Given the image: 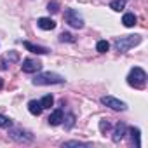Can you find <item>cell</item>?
<instances>
[{
  "label": "cell",
  "mask_w": 148,
  "mask_h": 148,
  "mask_svg": "<svg viewBox=\"0 0 148 148\" xmlns=\"http://www.w3.org/2000/svg\"><path fill=\"white\" fill-rule=\"evenodd\" d=\"M64 77L54 71H45V73H38L33 77V86H56V84H64Z\"/></svg>",
  "instance_id": "cell-1"
},
{
  "label": "cell",
  "mask_w": 148,
  "mask_h": 148,
  "mask_svg": "<svg viewBox=\"0 0 148 148\" xmlns=\"http://www.w3.org/2000/svg\"><path fill=\"white\" fill-rule=\"evenodd\" d=\"M146 80H148V77H146V71L143 68H139V66L131 68L129 75H127V84L131 87H134V89H145L146 87Z\"/></svg>",
  "instance_id": "cell-2"
},
{
  "label": "cell",
  "mask_w": 148,
  "mask_h": 148,
  "mask_svg": "<svg viewBox=\"0 0 148 148\" xmlns=\"http://www.w3.org/2000/svg\"><path fill=\"white\" fill-rule=\"evenodd\" d=\"M113 44H115V49L119 52H127L132 47H136L138 44H141V35H124V37H117Z\"/></svg>",
  "instance_id": "cell-3"
},
{
  "label": "cell",
  "mask_w": 148,
  "mask_h": 148,
  "mask_svg": "<svg viewBox=\"0 0 148 148\" xmlns=\"http://www.w3.org/2000/svg\"><path fill=\"white\" fill-rule=\"evenodd\" d=\"M63 18H64V23H68L71 28H77V30L84 28V18L75 9H66Z\"/></svg>",
  "instance_id": "cell-4"
},
{
  "label": "cell",
  "mask_w": 148,
  "mask_h": 148,
  "mask_svg": "<svg viewBox=\"0 0 148 148\" xmlns=\"http://www.w3.org/2000/svg\"><path fill=\"white\" fill-rule=\"evenodd\" d=\"M101 105L108 106L113 112H125L127 110V105L124 101H120L119 98H115V96H103L101 98Z\"/></svg>",
  "instance_id": "cell-5"
},
{
  "label": "cell",
  "mask_w": 148,
  "mask_h": 148,
  "mask_svg": "<svg viewBox=\"0 0 148 148\" xmlns=\"http://www.w3.org/2000/svg\"><path fill=\"white\" fill-rule=\"evenodd\" d=\"M9 136H11L16 143H23V145H28V143L33 141V134H30L28 131H23V129H19V127H16V129H11V127H9Z\"/></svg>",
  "instance_id": "cell-6"
},
{
  "label": "cell",
  "mask_w": 148,
  "mask_h": 148,
  "mask_svg": "<svg viewBox=\"0 0 148 148\" xmlns=\"http://www.w3.org/2000/svg\"><path fill=\"white\" fill-rule=\"evenodd\" d=\"M21 70L25 73H37V71L42 70V63L38 59H35V58H26V59H23Z\"/></svg>",
  "instance_id": "cell-7"
},
{
  "label": "cell",
  "mask_w": 148,
  "mask_h": 148,
  "mask_svg": "<svg viewBox=\"0 0 148 148\" xmlns=\"http://www.w3.org/2000/svg\"><path fill=\"white\" fill-rule=\"evenodd\" d=\"M125 132H127V125H125L124 122H119V124L115 125V129H113V136H112L113 143H120L122 138L125 136Z\"/></svg>",
  "instance_id": "cell-8"
},
{
  "label": "cell",
  "mask_w": 148,
  "mask_h": 148,
  "mask_svg": "<svg viewBox=\"0 0 148 148\" xmlns=\"http://www.w3.org/2000/svg\"><path fill=\"white\" fill-rule=\"evenodd\" d=\"M11 61H19V54H18L16 51H11L9 54H5V56L0 58V68H2V70H7V66L11 64Z\"/></svg>",
  "instance_id": "cell-9"
},
{
  "label": "cell",
  "mask_w": 148,
  "mask_h": 148,
  "mask_svg": "<svg viewBox=\"0 0 148 148\" xmlns=\"http://www.w3.org/2000/svg\"><path fill=\"white\" fill-rule=\"evenodd\" d=\"M37 26L40 30H44V32H51V30L56 28V21L51 19V18H38L37 19Z\"/></svg>",
  "instance_id": "cell-10"
},
{
  "label": "cell",
  "mask_w": 148,
  "mask_h": 148,
  "mask_svg": "<svg viewBox=\"0 0 148 148\" xmlns=\"http://www.w3.org/2000/svg\"><path fill=\"white\" fill-rule=\"evenodd\" d=\"M23 45H25L26 51H30V52H33V54H47V52H49L47 47H44V45H37V44H32V42H28V40H25Z\"/></svg>",
  "instance_id": "cell-11"
},
{
  "label": "cell",
  "mask_w": 148,
  "mask_h": 148,
  "mask_svg": "<svg viewBox=\"0 0 148 148\" xmlns=\"http://www.w3.org/2000/svg\"><path fill=\"white\" fill-rule=\"evenodd\" d=\"M63 119H64V113H63L61 108H58L49 115L47 120H49V125H59V124H63Z\"/></svg>",
  "instance_id": "cell-12"
},
{
  "label": "cell",
  "mask_w": 148,
  "mask_h": 148,
  "mask_svg": "<svg viewBox=\"0 0 148 148\" xmlns=\"http://www.w3.org/2000/svg\"><path fill=\"white\" fill-rule=\"evenodd\" d=\"M136 23H138V18H136L132 12H125V14L122 16V25H124V26L132 28V26H136Z\"/></svg>",
  "instance_id": "cell-13"
},
{
  "label": "cell",
  "mask_w": 148,
  "mask_h": 148,
  "mask_svg": "<svg viewBox=\"0 0 148 148\" xmlns=\"http://www.w3.org/2000/svg\"><path fill=\"white\" fill-rule=\"evenodd\" d=\"M42 105H40V101H37V99H32L30 103H28V112L32 113V115H35V117H38L40 113H42Z\"/></svg>",
  "instance_id": "cell-14"
},
{
  "label": "cell",
  "mask_w": 148,
  "mask_h": 148,
  "mask_svg": "<svg viewBox=\"0 0 148 148\" xmlns=\"http://www.w3.org/2000/svg\"><path fill=\"white\" fill-rule=\"evenodd\" d=\"M129 134H131V139H132L134 146L139 148V146H141V131H139L138 127H131V129H129Z\"/></svg>",
  "instance_id": "cell-15"
},
{
  "label": "cell",
  "mask_w": 148,
  "mask_h": 148,
  "mask_svg": "<svg viewBox=\"0 0 148 148\" xmlns=\"http://www.w3.org/2000/svg\"><path fill=\"white\" fill-rule=\"evenodd\" d=\"M124 7H125V0H112L110 2V9H113L115 12L124 11Z\"/></svg>",
  "instance_id": "cell-16"
},
{
  "label": "cell",
  "mask_w": 148,
  "mask_h": 148,
  "mask_svg": "<svg viewBox=\"0 0 148 148\" xmlns=\"http://www.w3.org/2000/svg\"><path fill=\"white\" fill-rule=\"evenodd\" d=\"M70 146H91V143H84V141H77V139L63 143V148H70Z\"/></svg>",
  "instance_id": "cell-17"
},
{
  "label": "cell",
  "mask_w": 148,
  "mask_h": 148,
  "mask_svg": "<svg viewBox=\"0 0 148 148\" xmlns=\"http://www.w3.org/2000/svg\"><path fill=\"white\" fill-rule=\"evenodd\" d=\"M0 127H2V129L12 127V119H9V117H5V115L0 113Z\"/></svg>",
  "instance_id": "cell-18"
},
{
  "label": "cell",
  "mask_w": 148,
  "mask_h": 148,
  "mask_svg": "<svg viewBox=\"0 0 148 148\" xmlns=\"http://www.w3.org/2000/svg\"><path fill=\"white\" fill-rule=\"evenodd\" d=\"M108 49H110V44H108L106 40H99V42L96 44V51H98V52H101V54L108 52Z\"/></svg>",
  "instance_id": "cell-19"
},
{
  "label": "cell",
  "mask_w": 148,
  "mask_h": 148,
  "mask_svg": "<svg viewBox=\"0 0 148 148\" xmlns=\"http://www.w3.org/2000/svg\"><path fill=\"white\" fill-rule=\"evenodd\" d=\"M52 103H54V98H52L51 94H45V96L40 99V105H42V108H51V106H52Z\"/></svg>",
  "instance_id": "cell-20"
},
{
  "label": "cell",
  "mask_w": 148,
  "mask_h": 148,
  "mask_svg": "<svg viewBox=\"0 0 148 148\" xmlns=\"http://www.w3.org/2000/svg\"><path fill=\"white\" fill-rule=\"evenodd\" d=\"M64 119H66V122L63 120V122H64V129H66V131H70V129L73 127V124H75V115H73V113H68Z\"/></svg>",
  "instance_id": "cell-21"
},
{
  "label": "cell",
  "mask_w": 148,
  "mask_h": 148,
  "mask_svg": "<svg viewBox=\"0 0 148 148\" xmlns=\"http://www.w3.org/2000/svg\"><path fill=\"white\" fill-rule=\"evenodd\" d=\"M47 11H49V12H52V14L59 11V2H58V0H51V2L47 4Z\"/></svg>",
  "instance_id": "cell-22"
},
{
  "label": "cell",
  "mask_w": 148,
  "mask_h": 148,
  "mask_svg": "<svg viewBox=\"0 0 148 148\" xmlns=\"http://www.w3.org/2000/svg\"><path fill=\"white\" fill-rule=\"evenodd\" d=\"M59 42H75V38H73V35L71 33H68V32H63L61 35H59Z\"/></svg>",
  "instance_id": "cell-23"
},
{
  "label": "cell",
  "mask_w": 148,
  "mask_h": 148,
  "mask_svg": "<svg viewBox=\"0 0 148 148\" xmlns=\"http://www.w3.org/2000/svg\"><path fill=\"white\" fill-rule=\"evenodd\" d=\"M99 129L105 132V131H108L110 129V122H106V120H101V124H99Z\"/></svg>",
  "instance_id": "cell-24"
},
{
  "label": "cell",
  "mask_w": 148,
  "mask_h": 148,
  "mask_svg": "<svg viewBox=\"0 0 148 148\" xmlns=\"http://www.w3.org/2000/svg\"><path fill=\"white\" fill-rule=\"evenodd\" d=\"M4 87V80H2V77H0V89Z\"/></svg>",
  "instance_id": "cell-25"
}]
</instances>
